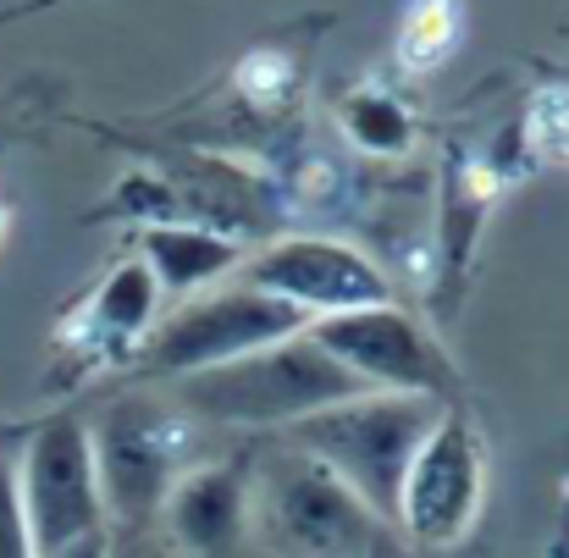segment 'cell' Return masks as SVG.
Here are the masks:
<instances>
[{
    "label": "cell",
    "mask_w": 569,
    "mask_h": 558,
    "mask_svg": "<svg viewBox=\"0 0 569 558\" xmlns=\"http://www.w3.org/2000/svg\"><path fill=\"white\" fill-rule=\"evenodd\" d=\"M249 531L271 558H377L398 542L392 526L288 437L254 442Z\"/></svg>",
    "instance_id": "6da1fadb"
},
{
    "label": "cell",
    "mask_w": 569,
    "mask_h": 558,
    "mask_svg": "<svg viewBox=\"0 0 569 558\" xmlns=\"http://www.w3.org/2000/svg\"><path fill=\"white\" fill-rule=\"evenodd\" d=\"M371 392L355 371H343L310 332L282 338L271 349H254L232 366L199 371L172 381V403L199 426H254V431H288L332 403H349Z\"/></svg>",
    "instance_id": "7a4b0ae2"
},
{
    "label": "cell",
    "mask_w": 569,
    "mask_h": 558,
    "mask_svg": "<svg viewBox=\"0 0 569 558\" xmlns=\"http://www.w3.org/2000/svg\"><path fill=\"white\" fill-rule=\"evenodd\" d=\"M89 454H94L106 526L150 531L178 476L199 465V420L183 415L172 398L139 387V392L111 398L89 420Z\"/></svg>",
    "instance_id": "3957f363"
},
{
    "label": "cell",
    "mask_w": 569,
    "mask_h": 558,
    "mask_svg": "<svg viewBox=\"0 0 569 558\" xmlns=\"http://www.w3.org/2000/svg\"><path fill=\"white\" fill-rule=\"evenodd\" d=\"M442 403L437 398H409V392H360L349 403H332L282 437L321 459L381 526L398 531V492L409 476V459L420 454L426 431L437 426Z\"/></svg>",
    "instance_id": "277c9868"
},
{
    "label": "cell",
    "mask_w": 569,
    "mask_h": 558,
    "mask_svg": "<svg viewBox=\"0 0 569 558\" xmlns=\"http://www.w3.org/2000/svg\"><path fill=\"white\" fill-rule=\"evenodd\" d=\"M310 327L305 310H293L288 299H271L260 288H221L210 299H193L183 310H172L167 321L150 327V338L133 355V381L156 387V381H183V376L232 366L254 349H271L282 338H299Z\"/></svg>",
    "instance_id": "5b68a950"
},
{
    "label": "cell",
    "mask_w": 569,
    "mask_h": 558,
    "mask_svg": "<svg viewBox=\"0 0 569 558\" xmlns=\"http://www.w3.org/2000/svg\"><path fill=\"white\" fill-rule=\"evenodd\" d=\"M487 504V442L465 403H442L437 426L426 431L420 454L409 459L398 492V542L448 554L459 548Z\"/></svg>",
    "instance_id": "8992f818"
},
{
    "label": "cell",
    "mask_w": 569,
    "mask_h": 558,
    "mask_svg": "<svg viewBox=\"0 0 569 558\" xmlns=\"http://www.w3.org/2000/svg\"><path fill=\"white\" fill-rule=\"evenodd\" d=\"M17 498L33 537V558L56 554L78 537L111 531L94 481V454H89V420L78 409L28 426V442L17 454Z\"/></svg>",
    "instance_id": "52a82bcc"
},
{
    "label": "cell",
    "mask_w": 569,
    "mask_h": 558,
    "mask_svg": "<svg viewBox=\"0 0 569 558\" xmlns=\"http://www.w3.org/2000/svg\"><path fill=\"white\" fill-rule=\"evenodd\" d=\"M343 371H355L371 392H409V398H437L459 403L465 376L448 360L431 327H420L398 305H366L343 316H316L305 327Z\"/></svg>",
    "instance_id": "ba28073f"
},
{
    "label": "cell",
    "mask_w": 569,
    "mask_h": 558,
    "mask_svg": "<svg viewBox=\"0 0 569 558\" xmlns=\"http://www.w3.org/2000/svg\"><path fill=\"white\" fill-rule=\"evenodd\" d=\"M243 288H260L271 299H288L293 310L316 316H343L366 305H392V282L377 260L343 238H316V232H288L254 249L238 266Z\"/></svg>",
    "instance_id": "9c48e42d"
},
{
    "label": "cell",
    "mask_w": 569,
    "mask_h": 558,
    "mask_svg": "<svg viewBox=\"0 0 569 558\" xmlns=\"http://www.w3.org/2000/svg\"><path fill=\"white\" fill-rule=\"evenodd\" d=\"M249 487H254V442L221 459H199L167 492L156 531L183 558H249V542H254Z\"/></svg>",
    "instance_id": "30bf717a"
},
{
    "label": "cell",
    "mask_w": 569,
    "mask_h": 558,
    "mask_svg": "<svg viewBox=\"0 0 569 558\" xmlns=\"http://www.w3.org/2000/svg\"><path fill=\"white\" fill-rule=\"evenodd\" d=\"M156 310H161V288H156V277L144 271V260L128 255V260H117V266L100 277V288H94L89 299L72 305V316L61 321L56 343L72 355L78 376L111 371V366H133L139 343H144L150 327H156Z\"/></svg>",
    "instance_id": "8fae6325"
},
{
    "label": "cell",
    "mask_w": 569,
    "mask_h": 558,
    "mask_svg": "<svg viewBox=\"0 0 569 558\" xmlns=\"http://www.w3.org/2000/svg\"><path fill=\"white\" fill-rule=\"evenodd\" d=\"M139 260L167 299H189L193 288L238 271L249 260V249L221 232L189 227V221H156V227H139Z\"/></svg>",
    "instance_id": "7c38bea8"
},
{
    "label": "cell",
    "mask_w": 569,
    "mask_h": 558,
    "mask_svg": "<svg viewBox=\"0 0 569 558\" xmlns=\"http://www.w3.org/2000/svg\"><path fill=\"white\" fill-rule=\"evenodd\" d=\"M503 188V178L492 172L487 156H470V150H453L442 161V282H465V266H470V249H476V232H481V216L492 205V193Z\"/></svg>",
    "instance_id": "4fadbf2b"
},
{
    "label": "cell",
    "mask_w": 569,
    "mask_h": 558,
    "mask_svg": "<svg viewBox=\"0 0 569 558\" xmlns=\"http://www.w3.org/2000/svg\"><path fill=\"white\" fill-rule=\"evenodd\" d=\"M338 128H343V139H349L360 156H371V161H403V156L415 150V139H420L415 111H409L392 89H381V83H355V89L338 100Z\"/></svg>",
    "instance_id": "5bb4252c"
},
{
    "label": "cell",
    "mask_w": 569,
    "mask_h": 558,
    "mask_svg": "<svg viewBox=\"0 0 569 558\" xmlns=\"http://www.w3.org/2000/svg\"><path fill=\"white\" fill-rule=\"evenodd\" d=\"M299 89H305V67L293 61V56H282V50H249L243 61H238V72H232V94L243 100V111H254V117H282V111H293V100H299Z\"/></svg>",
    "instance_id": "9a60e30c"
},
{
    "label": "cell",
    "mask_w": 569,
    "mask_h": 558,
    "mask_svg": "<svg viewBox=\"0 0 569 558\" xmlns=\"http://www.w3.org/2000/svg\"><path fill=\"white\" fill-rule=\"evenodd\" d=\"M459 33H465V6L459 0H415L403 11V28H398V61L409 72H426V67L448 61Z\"/></svg>",
    "instance_id": "2e32d148"
},
{
    "label": "cell",
    "mask_w": 569,
    "mask_h": 558,
    "mask_svg": "<svg viewBox=\"0 0 569 558\" xmlns=\"http://www.w3.org/2000/svg\"><path fill=\"white\" fill-rule=\"evenodd\" d=\"M0 558H33V537L17 498V454H6V442H0Z\"/></svg>",
    "instance_id": "e0dca14e"
},
{
    "label": "cell",
    "mask_w": 569,
    "mask_h": 558,
    "mask_svg": "<svg viewBox=\"0 0 569 558\" xmlns=\"http://www.w3.org/2000/svg\"><path fill=\"white\" fill-rule=\"evenodd\" d=\"M106 558H183V554L150 526V531H111V554Z\"/></svg>",
    "instance_id": "ac0fdd59"
},
{
    "label": "cell",
    "mask_w": 569,
    "mask_h": 558,
    "mask_svg": "<svg viewBox=\"0 0 569 558\" xmlns=\"http://www.w3.org/2000/svg\"><path fill=\"white\" fill-rule=\"evenodd\" d=\"M106 554H111V531H94V537H78V542H67V548H56L44 558H106Z\"/></svg>",
    "instance_id": "d6986e66"
},
{
    "label": "cell",
    "mask_w": 569,
    "mask_h": 558,
    "mask_svg": "<svg viewBox=\"0 0 569 558\" xmlns=\"http://www.w3.org/2000/svg\"><path fill=\"white\" fill-rule=\"evenodd\" d=\"M377 558H409V548H403V542H392V548H381Z\"/></svg>",
    "instance_id": "ffe728a7"
},
{
    "label": "cell",
    "mask_w": 569,
    "mask_h": 558,
    "mask_svg": "<svg viewBox=\"0 0 569 558\" xmlns=\"http://www.w3.org/2000/svg\"><path fill=\"white\" fill-rule=\"evenodd\" d=\"M0 238H6V199H0Z\"/></svg>",
    "instance_id": "44dd1931"
}]
</instances>
